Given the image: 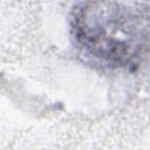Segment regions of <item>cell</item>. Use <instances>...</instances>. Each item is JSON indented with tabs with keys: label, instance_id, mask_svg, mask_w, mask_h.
<instances>
[{
	"label": "cell",
	"instance_id": "obj_1",
	"mask_svg": "<svg viewBox=\"0 0 150 150\" xmlns=\"http://www.w3.org/2000/svg\"><path fill=\"white\" fill-rule=\"evenodd\" d=\"M74 36L84 52L104 62H134L146 42V19L116 2H82L74 8Z\"/></svg>",
	"mask_w": 150,
	"mask_h": 150
}]
</instances>
